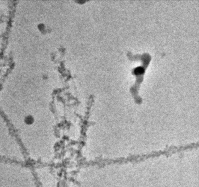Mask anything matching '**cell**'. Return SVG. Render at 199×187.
<instances>
[{
	"mask_svg": "<svg viewBox=\"0 0 199 187\" xmlns=\"http://www.w3.org/2000/svg\"><path fill=\"white\" fill-rule=\"evenodd\" d=\"M133 72L134 74H135V75L137 76L138 78L139 77V79H141V80H142L143 78L141 77V75H143L144 72H145V69H144V68L142 67H138L135 68V69H134Z\"/></svg>",
	"mask_w": 199,
	"mask_h": 187,
	"instance_id": "6da1fadb",
	"label": "cell"
},
{
	"mask_svg": "<svg viewBox=\"0 0 199 187\" xmlns=\"http://www.w3.org/2000/svg\"><path fill=\"white\" fill-rule=\"evenodd\" d=\"M34 119L31 115H28L25 118V122L28 125H31L34 122Z\"/></svg>",
	"mask_w": 199,
	"mask_h": 187,
	"instance_id": "7a4b0ae2",
	"label": "cell"
},
{
	"mask_svg": "<svg viewBox=\"0 0 199 187\" xmlns=\"http://www.w3.org/2000/svg\"><path fill=\"white\" fill-rule=\"evenodd\" d=\"M37 28H38V30H40V31H43L45 30L46 25L43 23H41V24H39L38 25V26H37Z\"/></svg>",
	"mask_w": 199,
	"mask_h": 187,
	"instance_id": "3957f363",
	"label": "cell"
}]
</instances>
